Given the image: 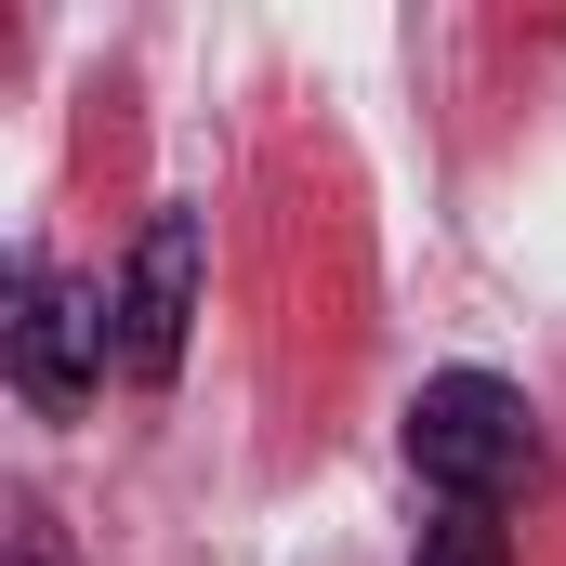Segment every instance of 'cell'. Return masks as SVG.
<instances>
[{
	"label": "cell",
	"instance_id": "obj_4",
	"mask_svg": "<svg viewBox=\"0 0 566 566\" xmlns=\"http://www.w3.org/2000/svg\"><path fill=\"white\" fill-rule=\"evenodd\" d=\"M409 566H514V541H501V514H434Z\"/></svg>",
	"mask_w": 566,
	"mask_h": 566
},
{
	"label": "cell",
	"instance_id": "obj_1",
	"mask_svg": "<svg viewBox=\"0 0 566 566\" xmlns=\"http://www.w3.org/2000/svg\"><path fill=\"white\" fill-rule=\"evenodd\" d=\"M396 434H409V474L434 488V514H501L541 474V409L501 369H434Z\"/></svg>",
	"mask_w": 566,
	"mask_h": 566
},
{
	"label": "cell",
	"instance_id": "obj_3",
	"mask_svg": "<svg viewBox=\"0 0 566 566\" xmlns=\"http://www.w3.org/2000/svg\"><path fill=\"white\" fill-rule=\"evenodd\" d=\"M185 329H198V211H145L133 264H119V290H106L119 382H171V369H185Z\"/></svg>",
	"mask_w": 566,
	"mask_h": 566
},
{
	"label": "cell",
	"instance_id": "obj_5",
	"mask_svg": "<svg viewBox=\"0 0 566 566\" xmlns=\"http://www.w3.org/2000/svg\"><path fill=\"white\" fill-rule=\"evenodd\" d=\"M0 566H66V527H53L40 501H13V527H0Z\"/></svg>",
	"mask_w": 566,
	"mask_h": 566
},
{
	"label": "cell",
	"instance_id": "obj_2",
	"mask_svg": "<svg viewBox=\"0 0 566 566\" xmlns=\"http://www.w3.org/2000/svg\"><path fill=\"white\" fill-rule=\"evenodd\" d=\"M0 369H13V396L40 409V422H66L106 369H119V343H106V290L53 277L40 251L13 264V316H0Z\"/></svg>",
	"mask_w": 566,
	"mask_h": 566
}]
</instances>
